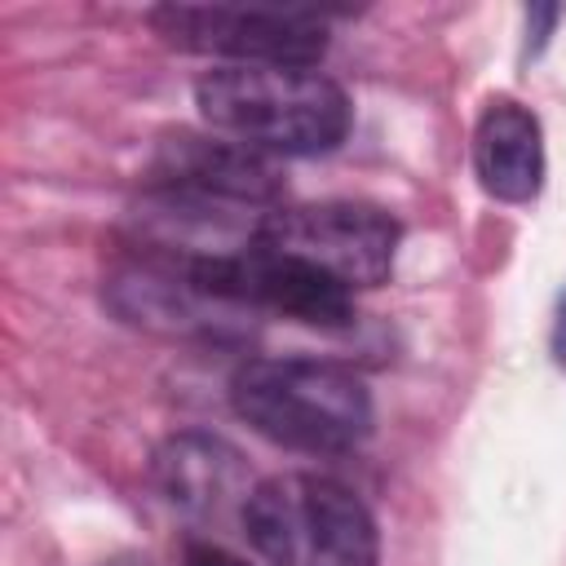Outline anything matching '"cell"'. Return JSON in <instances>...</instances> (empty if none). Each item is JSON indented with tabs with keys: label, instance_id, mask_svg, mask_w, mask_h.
Returning <instances> with one entry per match:
<instances>
[{
	"label": "cell",
	"instance_id": "1",
	"mask_svg": "<svg viewBox=\"0 0 566 566\" xmlns=\"http://www.w3.org/2000/svg\"><path fill=\"white\" fill-rule=\"evenodd\" d=\"M199 119L270 159L327 155L349 137V93L318 66H212L195 80Z\"/></svg>",
	"mask_w": 566,
	"mask_h": 566
},
{
	"label": "cell",
	"instance_id": "2",
	"mask_svg": "<svg viewBox=\"0 0 566 566\" xmlns=\"http://www.w3.org/2000/svg\"><path fill=\"white\" fill-rule=\"evenodd\" d=\"M230 407L252 433L301 455H345L367 442L376 420L363 376L314 354L239 363Z\"/></svg>",
	"mask_w": 566,
	"mask_h": 566
},
{
	"label": "cell",
	"instance_id": "3",
	"mask_svg": "<svg viewBox=\"0 0 566 566\" xmlns=\"http://www.w3.org/2000/svg\"><path fill=\"white\" fill-rule=\"evenodd\" d=\"M243 535L270 566H376L371 509L327 473H274L243 509Z\"/></svg>",
	"mask_w": 566,
	"mask_h": 566
},
{
	"label": "cell",
	"instance_id": "4",
	"mask_svg": "<svg viewBox=\"0 0 566 566\" xmlns=\"http://www.w3.org/2000/svg\"><path fill=\"white\" fill-rule=\"evenodd\" d=\"M155 35L221 66H318L327 13L314 4H155Z\"/></svg>",
	"mask_w": 566,
	"mask_h": 566
},
{
	"label": "cell",
	"instance_id": "5",
	"mask_svg": "<svg viewBox=\"0 0 566 566\" xmlns=\"http://www.w3.org/2000/svg\"><path fill=\"white\" fill-rule=\"evenodd\" d=\"M265 248L305 261L310 270L327 274L332 283L358 292V287H380L394 274L402 226L394 212L380 203L363 199H323V203H279L261 239Z\"/></svg>",
	"mask_w": 566,
	"mask_h": 566
},
{
	"label": "cell",
	"instance_id": "6",
	"mask_svg": "<svg viewBox=\"0 0 566 566\" xmlns=\"http://www.w3.org/2000/svg\"><path fill=\"white\" fill-rule=\"evenodd\" d=\"M203 292L243 310V314H279L318 332H345L358 323L354 292L332 283L327 274L292 261L265 243H252L234 256H212L186 265Z\"/></svg>",
	"mask_w": 566,
	"mask_h": 566
},
{
	"label": "cell",
	"instance_id": "7",
	"mask_svg": "<svg viewBox=\"0 0 566 566\" xmlns=\"http://www.w3.org/2000/svg\"><path fill=\"white\" fill-rule=\"evenodd\" d=\"M146 186L164 190H190L208 195L221 203H243V208H279L283 177L279 164L226 133L212 128H172L155 142Z\"/></svg>",
	"mask_w": 566,
	"mask_h": 566
},
{
	"label": "cell",
	"instance_id": "8",
	"mask_svg": "<svg viewBox=\"0 0 566 566\" xmlns=\"http://www.w3.org/2000/svg\"><path fill=\"white\" fill-rule=\"evenodd\" d=\"M102 296L124 323L146 327L155 336H181V340H190V336L230 340L239 332V318H252V314L217 301L212 292H203L186 265L159 261V256H142V261L124 265L119 274H111Z\"/></svg>",
	"mask_w": 566,
	"mask_h": 566
},
{
	"label": "cell",
	"instance_id": "9",
	"mask_svg": "<svg viewBox=\"0 0 566 566\" xmlns=\"http://www.w3.org/2000/svg\"><path fill=\"white\" fill-rule=\"evenodd\" d=\"M155 486L181 517L199 526H221L230 517L243 522V509L256 491L243 451L208 429H181L159 442Z\"/></svg>",
	"mask_w": 566,
	"mask_h": 566
},
{
	"label": "cell",
	"instance_id": "10",
	"mask_svg": "<svg viewBox=\"0 0 566 566\" xmlns=\"http://www.w3.org/2000/svg\"><path fill=\"white\" fill-rule=\"evenodd\" d=\"M478 186L500 203H531L544 190V128L517 97H491L473 124Z\"/></svg>",
	"mask_w": 566,
	"mask_h": 566
},
{
	"label": "cell",
	"instance_id": "11",
	"mask_svg": "<svg viewBox=\"0 0 566 566\" xmlns=\"http://www.w3.org/2000/svg\"><path fill=\"white\" fill-rule=\"evenodd\" d=\"M562 4H531L522 18H526V49H522V57H539L544 53V44H548V35H553V27L562 22Z\"/></svg>",
	"mask_w": 566,
	"mask_h": 566
},
{
	"label": "cell",
	"instance_id": "12",
	"mask_svg": "<svg viewBox=\"0 0 566 566\" xmlns=\"http://www.w3.org/2000/svg\"><path fill=\"white\" fill-rule=\"evenodd\" d=\"M181 566H248L243 557H234L230 548L212 544V539H190L181 548Z\"/></svg>",
	"mask_w": 566,
	"mask_h": 566
},
{
	"label": "cell",
	"instance_id": "13",
	"mask_svg": "<svg viewBox=\"0 0 566 566\" xmlns=\"http://www.w3.org/2000/svg\"><path fill=\"white\" fill-rule=\"evenodd\" d=\"M553 358H557V367L566 371V287H562L557 314H553Z\"/></svg>",
	"mask_w": 566,
	"mask_h": 566
},
{
	"label": "cell",
	"instance_id": "14",
	"mask_svg": "<svg viewBox=\"0 0 566 566\" xmlns=\"http://www.w3.org/2000/svg\"><path fill=\"white\" fill-rule=\"evenodd\" d=\"M111 566H137V562H111ZM142 566H146V562H142Z\"/></svg>",
	"mask_w": 566,
	"mask_h": 566
}]
</instances>
